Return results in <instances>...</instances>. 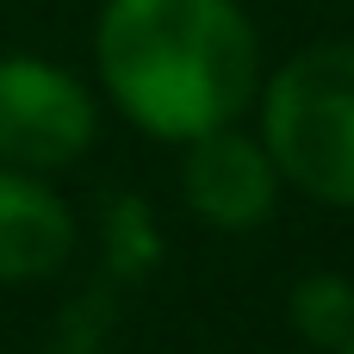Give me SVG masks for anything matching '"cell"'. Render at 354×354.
I'll list each match as a JSON object with an SVG mask.
<instances>
[{"label": "cell", "mask_w": 354, "mask_h": 354, "mask_svg": "<svg viewBox=\"0 0 354 354\" xmlns=\"http://www.w3.org/2000/svg\"><path fill=\"white\" fill-rule=\"evenodd\" d=\"M336 354H354V336H348V342H342V348H336Z\"/></svg>", "instance_id": "52a82bcc"}, {"label": "cell", "mask_w": 354, "mask_h": 354, "mask_svg": "<svg viewBox=\"0 0 354 354\" xmlns=\"http://www.w3.org/2000/svg\"><path fill=\"white\" fill-rule=\"evenodd\" d=\"M255 131L280 180L330 212H354V37H324L268 68Z\"/></svg>", "instance_id": "7a4b0ae2"}, {"label": "cell", "mask_w": 354, "mask_h": 354, "mask_svg": "<svg viewBox=\"0 0 354 354\" xmlns=\"http://www.w3.org/2000/svg\"><path fill=\"white\" fill-rule=\"evenodd\" d=\"M81 249V218L56 180L0 168V286H44Z\"/></svg>", "instance_id": "5b68a950"}, {"label": "cell", "mask_w": 354, "mask_h": 354, "mask_svg": "<svg viewBox=\"0 0 354 354\" xmlns=\"http://www.w3.org/2000/svg\"><path fill=\"white\" fill-rule=\"evenodd\" d=\"M93 87L156 143L243 124L261 100V31L243 0H100Z\"/></svg>", "instance_id": "6da1fadb"}, {"label": "cell", "mask_w": 354, "mask_h": 354, "mask_svg": "<svg viewBox=\"0 0 354 354\" xmlns=\"http://www.w3.org/2000/svg\"><path fill=\"white\" fill-rule=\"evenodd\" d=\"M280 193H286V180H280L261 131L224 124V131L180 143V205L193 212V224H205L218 236H249V230L274 224Z\"/></svg>", "instance_id": "277c9868"}, {"label": "cell", "mask_w": 354, "mask_h": 354, "mask_svg": "<svg viewBox=\"0 0 354 354\" xmlns=\"http://www.w3.org/2000/svg\"><path fill=\"white\" fill-rule=\"evenodd\" d=\"M106 100L87 75L37 50H0V168L68 174L93 156Z\"/></svg>", "instance_id": "3957f363"}, {"label": "cell", "mask_w": 354, "mask_h": 354, "mask_svg": "<svg viewBox=\"0 0 354 354\" xmlns=\"http://www.w3.org/2000/svg\"><path fill=\"white\" fill-rule=\"evenodd\" d=\"M286 324L299 342L336 354L354 336V280L348 274H299L286 292Z\"/></svg>", "instance_id": "8992f818"}]
</instances>
